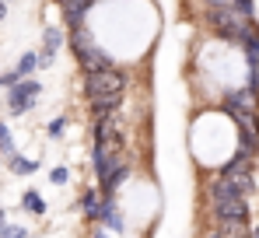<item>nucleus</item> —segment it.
<instances>
[{"mask_svg": "<svg viewBox=\"0 0 259 238\" xmlns=\"http://www.w3.org/2000/svg\"><path fill=\"white\" fill-rule=\"evenodd\" d=\"M203 21H207V28L214 32L217 39L231 42V46H245V42L259 39V25L256 21L238 18L231 7H207V11H203Z\"/></svg>", "mask_w": 259, "mask_h": 238, "instance_id": "obj_1", "label": "nucleus"}, {"mask_svg": "<svg viewBox=\"0 0 259 238\" xmlns=\"http://www.w3.org/2000/svg\"><path fill=\"white\" fill-rule=\"evenodd\" d=\"M207 200H210L214 221H249V200L242 196L228 179L217 175L214 182H207Z\"/></svg>", "mask_w": 259, "mask_h": 238, "instance_id": "obj_2", "label": "nucleus"}, {"mask_svg": "<svg viewBox=\"0 0 259 238\" xmlns=\"http://www.w3.org/2000/svg\"><path fill=\"white\" fill-rule=\"evenodd\" d=\"M67 46H70V53H74V60H77V67L91 74V70H105V67H116V60L102 49V42L95 39V32L91 28H74V32H67Z\"/></svg>", "mask_w": 259, "mask_h": 238, "instance_id": "obj_3", "label": "nucleus"}, {"mask_svg": "<svg viewBox=\"0 0 259 238\" xmlns=\"http://www.w3.org/2000/svg\"><path fill=\"white\" fill-rule=\"evenodd\" d=\"M130 84V74L119 67H105V70H91L84 74L81 88H84V102H105V98H123Z\"/></svg>", "mask_w": 259, "mask_h": 238, "instance_id": "obj_4", "label": "nucleus"}, {"mask_svg": "<svg viewBox=\"0 0 259 238\" xmlns=\"http://www.w3.org/2000/svg\"><path fill=\"white\" fill-rule=\"evenodd\" d=\"M39 95H42V84H39L35 77L18 81L14 88L4 91V109H7V116H14V119L28 116V112L39 105Z\"/></svg>", "mask_w": 259, "mask_h": 238, "instance_id": "obj_5", "label": "nucleus"}, {"mask_svg": "<svg viewBox=\"0 0 259 238\" xmlns=\"http://www.w3.org/2000/svg\"><path fill=\"white\" fill-rule=\"evenodd\" d=\"M63 46H67V32L60 25H49L42 32V46L35 49L39 53V70H53V63H56V56H60Z\"/></svg>", "mask_w": 259, "mask_h": 238, "instance_id": "obj_6", "label": "nucleus"}, {"mask_svg": "<svg viewBox=\"0 0 259 238\" xmlns=\"http://www.w3.org/2000/svg\"><path fill=\"white\" fill-rule=\"evenodd\" d=\"M98 228H105L109 235H126V214L116 203V196H102V210H98Z\"/></svg>", "mask_w": 259, "mask_h": 238, "instance_id": "obj_7", "label": "nucleus"}, {"mask_svg": "<svg viewBox=\"0 0 259 238\" xmlns=\"http://www.w3.org/2000/svg\"><path fill=\"white\" fill-rule=\"evenodd\" d=\"M60 11H63L67 32H74V28H84L88 25V14L95 11V0H70V4H63Z\"/></svg>", "mask_w": 259, "mask_h": 238, "instance_id": "obj_8", "label": "nucleus"}, {"mask_svg": "<svg viewBox=\"0 0 259 238\" xmlns=\"http://www.w3.org/2000/svg\"><path fill=\"white\" fill-rule=\"evenodd\" d=\"M4 168H7V175H14V179H32V175L42 168V161L28 158V154H14L11 161H4Z\"/></svg>", "mask_w": 259, "mask_h": 238, "instance_id": "obj_9", "label": "nucleus"}, {"mask_svg": "<svg viewBox=\"0 0 259 238\" xmlns=\"http://www.w3.org/2000/svg\"><path fill=\"white\" fill-rule=\"evenodd\" d=\"M46 210H49V203L39 189H25L21 193V214H28V217H46Z\"/></svg>", "mask_w": 259, "mask_h": 238, "instance_id": "obj_10", "label": "nucleus"}, {"mask_svg": "<svg viewBox=\"0 0 259 238\" xmlns=\"http://www.w3.org/2000/svg\"><path fill=\"white\" fill-rule=\"evenodd\" d=\"M98 210H102V193H98V186H88L81 193V214L91 224H98Z\"/></svg>", "mask_w": 259, "mask_h": 238, "instance_id": "obj_11", "label": "nucleus"}, {"mask_svg": "<svg viewBox=\"0 0 259 238\" xmlns=\"http://www.w3.org/2000/svg\"><path fill=\"white\" fill-rule=\"evenodd\" d=\"M14 154H21L18 151V140H14V130L0 119V161H11Z\"/></svg>", "mask_w": 259, "mask_h": 238, "instance_id": "obj_12", "label": "nucleus"}, {"mask_svg": "<svg viewBox=\"0 0 259 238\" xmlns=\"http://www.w3.org/2000/svg\"><path fill=\"white\" fill-rule=\"evenodd\" d=\"M35 70H39V53H35V49L21 53V60L14 63V74L25 81V77H35Z\"/></svg>", "mask_w": 259, "mask_h": 238, "instance_id": "obj_13", "label": "nucleus"}, {"mask_svg": "<svg viewBox=\"0 0 259 238\" xmlns=\"http://www.w3.org/2000/svg\"><path fill=\"white\" fill-rule=\"evenodd\" d=\"M67 126H70L67 116H53L46 123V137H49V140H63V137H67Z\"/></svg>", "mask_w": 259, "mask_h": 238, "instance_id": "obj_14", "label": "nucleus"}, {"mask_svg": "<svg viewBox=\"0 0 259 238\" xmlns=\"http://www.w3.org/2000/svg\"><path fill=\"white\" fill-rule=\"evenodd\" d=\"M231 11L245 21H256V0H231Z\"/></svg>", "mask_w": 259, "mask_h": 238, "instance_id": "obj_15", "label": "nucleus"}, {"mask_svg": "<svg viewBox=\"0 0 259 238\" xmlns=\"http://www.w3.org/2000/svg\"><path fill=\"white\" fill-rule=\"evenodd\" d=\"M49 182H53L56 189H60V186H67V182H70V168H67V165H56V168H49Z\"/></svg>", "mask_w": 259, "mask_h": 238, "instance_id": "obj_16", "label": "nucleus"}, {"mask_svg": "<svg viewBox=\"0 0 259 238\" xmlns=\"http://www.w3.org/2000/svg\"><path fill=\"white\" fill-rule=\"evenodd\" d=\"M11 238H35L25 224H11Z\"/></svg>", "mask_w": 259, "mask_h": 238, "instance_id": "obj_17", "label": "nucleus"}, {"mask_svg": "<svg viewBox=\"0 0 259 238\" xmlns=\"http://www.w3.org/2000/svg\"><path fill=\"white\" fill-rule=\"evenodd\" d=\"M7 18V0H0V21Z\"/></svg>", "mask_w": 259, "mask_h": 238, "instance_id": "obj_18", "label": "nucleus"}, {"mask_svg": "<svg viewBox=\"0 0 259 238\" xmlns=\"http://www.w3.org/2000/svg\"><path fill=\"white\" fill-rule=\"evenodd\" d=\"M249 238H259V224H256V228H252V235H249Z\"/></svg>", "mask_w": 259, "mask_h": 238, "instance_id": "obj_19", "label": "nucleus"}, {"mask_svg": "<svg viewBox=\"0 0 259 238\" xmlns=\"http://www.w3.org/2000/svg\"><path fill=\"white\" fill-rule=\"evenodd\" d=\"M56 4H60V7H63V4H70V0H56Z\"/></svg>", "mask_w": 259, "mask_h": 238, "instance_id": "obj_20", "label": "nucleus"}, {"mask_svg": "<svg viewBox=\"0 0 259 238\" xmlns=\"http://www.w3.org/2000/svg\"><path fill=\"white\" fill-rule=\"evenodd\" d=\"M35 238H42V235H35Z\"/></svg>", "mask_w": 259, "mask_h": 238, "instance_id": "obj_21", "label": "nucleus"}]
</instances>
